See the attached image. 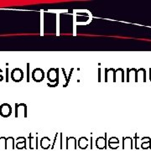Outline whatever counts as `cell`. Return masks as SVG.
I'll list each match as a JSON object with an SVG mask.
<instances>
[{
	"mask_svg": "<svg viewBox=\"0 0 151 151\" xmlns=\"http://www.w3.org/2000/svg\"><path fill=\"white\" fill-rule=\"evenodd\" d=\"M45 78V72L41 68H36L34 69L32 72V79L34 80V82H41L44 80Z\"/></svg>",
	"mask_w": 151,
	"mask_h": 151,
	"instance_id": "7a4b0ae2",
	"label": "cell"
},
{
	"mask_svg": "<svg viewBox=\"0 0 151 151\" xmlns=\"http://www.w3.org/2000/svg\"><path fill=\"white\" fill-rule=\"evenodd\" d=\"M11 79L15 82H20L24 78V71L20 68L14 69L10 73Z\"/></svg>",
	"mask_w": 151,
	"mask_h": 151,
	"instance_id": "6da1fadb",
	"label": "cell"
},
{
	"mask_svg": "<svg viewBox=\"0 0 151 151\" xmlns=\"http://www.w3.org/2000/svg\"><path fill=\"white\" fill-rule=\"evenodd\" d=\"M108 144H119V140L117 138L112 137L110 138L109 140H108Z\"/></svg>",
	"mask_w": 151,
	"mask_h": 151,
	"instance_id": "8fae6325",
	"label": "cell"
},
{
	"mask_svg": "<svg viewBox=\"0 0 151 151\" xmlns=\"http://www.w3.org/2000/svg\"><path fill=\"white\" fill-rule=\"evenodd\" d=\"M89 140L87 139V138L81 137L78 139V147L81 150H86L88 146Z\"/></svg>",
	"mask_w": 151,
	"mask_h": 151,
	"instance_id": "52a82bcc",
	"label": "cell"
},
{
	"mask_svg": "<svg viewBox=\"0 0 151 151\" xmlns=\"http://www.w3.org/2000/svg\"><path fill=\"white\" fill-rule=\"evenodd\" d=\"M16 148L19 149V150H20V149H26V140H25V138L24 140H22L20 143H17Z\"/></svg>",
	"mask_w": 151,
	"mask_h": 151,
	"instance_id": "30bf717a",
	"label": "cell"
},
{
	"mask_svg": "<svg viewBox=\"0 0 151 151\" xmlns=\"http://www.w3.org/2000/svg\"><path fill=\"white\" fill-rule=\"evenodd\" d=\"M59 70L58 69L51 68L47 72V78L50 82H55V83H59Z\"/></svg>",
	"mask_w": 151,
	"mask_h": 151,
	"instance_id": "3957f363",
	"label": "cell"
},
{
	"mask_svg": "<svg viewBox=\"0 0 151 151\" xmlns=\"http://www.w3.org/2000/svg\"><path fill=\"white\" fill-rule=\"evenodd\" d=\"M8 146H11V149H15L14 146V138L13 137H8L6 138V146H5V150H7Z\"/></svg>",
	"mask_w": 151,
	"mask_h": 151,
	"instance_id": "9c48e42d",
	"label": "cell"
},
{
	"mask_svg": "<svg viewBox=\"0 0 151 151\" xmlns=\"http://www.w3.org/2000/svg\"><path fill=\"white\" fill-rule=\"evenodd\" d=\"M6 82H8V68L6 69Z\"/></svg>",
	"mask_w": 151,
	"mask_h": 151,
	"instance_id": "5bb4252c",
	"label": "cell"
},
{
	"mask_svg": "<svg viewBox=\"0 0 151 151\" xmlns=\"http://www.w3.org/2000/svg\"><path fill=\"white\" fill-rule=\"evenodd\" d=\"M107 134H105V137H98L96 139V147L99 150L107 149Z\"/></svg>",
	"mask_w": 151,
	"mask_h": 151,
	"instance_id": "5b68a950",
	"label": "cell"
},
{
	"mask_svg": "<svg viewBox=\"0 0 151 151\" xmlns=\"http://www.w3.org/2000/svg\"><path fill=\"white\" fill-rule=\"evenodd\" d=\"M41 146L44 150H48L50 147V139L49 137H43L41 139Z\"/></svg>",
	"mask_w": 151,
	"mask_h": 151,
	"instance_id": "ba28073f",
	"label": "cell"
},
{
	"mask_svg": "<svg viewBox=\"0 0 151 151\" xmlns=\"http://www.w3.org/2000/svg\"><path fill=\"white\" fill-rule=\"evenodd\" d=\"M57 136H58V134H56L55 135L54 142H53V144H52V146H51V150H54V148H55V144H56V141H57Z\"/></svg>",
	"mask_w": 151,
	"mask_h": 151,
	"instance_id": "7c38bea8",
	"label": "cell"
},
{
	"mask_svg": "<svg viewBox=\"0 0 151 151\" xmlns=\"http://www.w3.org/2000/svg\"><path fill=\"white\" fill-rule=\"evenodd\" d=\"M27 82H29V63H27Z\"/></svg>",
	"mask_w": 151,
	"mask_h": 151,
	"instance_id": "4fadbf2b",
	"label": "cell"
},
{
	"mask_svg": "<svg viewBox=\"0 0 151 151\" xmlns=\"http://www.w3.org/2000/svg\"><path fill=\"white\" fill-rule=\"evenodd\" d=\"M12 113L11 106L8 103H3L0 106V115L3 117H8Z\"/></svg>",
	"mask_w": 151,
	"mask_h": 151,
	"instance_id": "277c9868",
	"label": "cell"
},
{
	"mask_svg": "<svg viewBox=\"0 0 151 151\" xmlns=\"http://www.w3.org/2000/svg\"><path fill=\"white\" fill-rule=\"evenodd\" d=\"M76 150L77 149V141L75 137H67L66 138V150H69L70 148Z\"/></svg>",
	"mask_w": 151,
	"mask_h": 151,
	"instance_id": "8992f818",
	"label": "cell"
}]
</instances>
